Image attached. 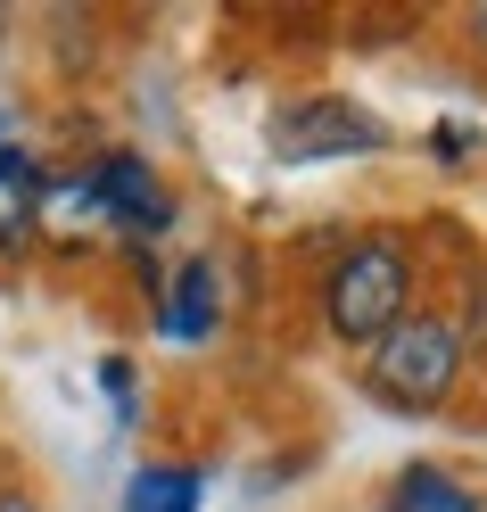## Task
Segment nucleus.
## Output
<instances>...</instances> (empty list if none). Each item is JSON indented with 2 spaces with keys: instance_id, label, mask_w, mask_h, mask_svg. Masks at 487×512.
Segmentation results:
<instances>
[{
  "instance_id": "nucleus-5",
  "label": "nucleus",
  "mask_w": 487,
  "mask_h": 512,
  "mask_svg": "<svg viewBox=\"0 0 487 512\" xmlns=\"http://www.w3.org/2000/svg\"><path fill=\"white\" fill-rule=\"evenodd\" d=\"M223 298H232L223 256H215V248H190V256H174V265L157 273L149 323H157V339H166V347H215V331H223Z\"/></svg>"
},
{
  "instance_id": "nucleus-8",
  "label": "nucleus",
  "mask_w": 487,
  "mask_h": 512,
  "mask_svg": "<svg viewBox=\"0 0 487 512\" xmlns=\"http://www.w3.org/2000/svg\"><path fill=\"white\" fill-rule=\"evenodd\" d=\"M372 512H487V496L463 471H446V463H405V471H388V488L372 496Z\"/></svg>"
},
{
  "instance_id": "nucleus-3",
  "label": "nucleus",
  "mask_w": 487,
  "mask_h": 512,
  "mask_svg": "<svg viewBox=\"0 0 487 512\" xmlns=\"http://www.w3.org/2000/svg\"><path fill=\"white\" fill-rule=\"evenodd\" d=\"M265 149L281 166H339V157L397 149V133H388V116L364 108L355 91H298V100H281L265 116Z\"/></svg>"
},
{
  "instance_id": "nucleus-13",
  "label": "nucleus",
  "mask_w": 487,
  "mask_h": 512,
  "mask_svg": "<svg viewBox=\"0 0 487 512\" xmlns=\"http://www.w3.org/2000/svg\"><path fill=\"white\" fill-rule=\"evenodd\" d=\"M463 42L487 58V0H479V9H463Z\"/></svg>"
},
{
  "instance_id": "nucleus-12",
  "label": "nucleus",
  "mask_w": 487,
  "mask_h": 512,
  "mask_svg": "<svg viewBox=\"0 0 487 512\" xmlns=\"http://www.w3.org/2000/svg\"><path fill=\"white\" fill-rule=\"evenodd\" d=\"M0 512H50L34 479H17V471H0Z\"/></svg>"
},
{
  "instance_id": "nucleus-9",
  "label": "nucleus",
  "mask_w": 487,
  "mask_h": 512,
  "mask_svg": "<svg viewBox=\"0 0 487 512\" xmlns=\"http://www.w3.org/2000/svg\"><path fill=\"white\" fill-rule=\"evenodd\" d=\"M91 380H100V397H108V422H116V430H141V422H149V413H141V405H149V380H141V364L124 356V347H108V356L91 364Z\"/></svg>"
},
{
  "instance_id": "nucleus-2",
  "label": "nucleus",
  "mask_w": 487,
  "mask_h": 512,
  "mask_svg": "<svg viewBox=\"0 0 487 512\" xmlns=\"http://www.w3.org/2000/svg\"><path fill=\"white\" fill-rule=\"evenodd\" d=\"M355 380H364V397H372L380 413H397V422H430V413H446L454 397H463V380H471L463 314L421 298L405 323L388 331L364 364H355Z\"/></svg>"
},
{
  "instance_id": "nucleus-6",
  "label": "nucleus",
  "mask_w": 487,
  "mask_h": 512,
  "mask_svg": "<svg viewBox=\"0 0 487 512\" xmlns=\"http://www.w3.org/2000/svg\"><path fill=\"white\" fill-rule=\"evenodd\" d=\"M42 157L25 149V141H0V256H25L42 240Z\"/></svg>"
},
{
  "instance_id": "nucleus-1",
  "label": "nucleus",
  "mask_w": 487,
  "mask_h": 512,
  "mask_svg": "<svg viewBox=\"0 0 487 512\" xmlns=\"http://www.w3.org/2000/svg\"><path fill=\"white\" fill-rule=\"evenodd\" d=\"M413 306H421V248H413V232H355V240H339V256L314 281V323H322L331 347H347L355 364H364Z\"/></svg>"
},
{
  "instance_id": "nucleus-7",
  "label": "nucleus",
  "mask_w": 487,
  "mask_h": 512,
  "mask_svg": "<svg viewBox=\"0 0 487 512\" xmlns=\"http://www.w3.org/2000/svg\"><path fill=\"white\" fill-rule=\"evenodd\" d=\"M199 504H207V463H182V455L133 463L116 496V512H199Z\"/></svg>"
},
{
  "instance_id": "nucleus-11",
  "label": "nucleus",
  "mask_w": 487,
  "mask_h": 512,
  "mask_svg": "<svg viewBox=\"0 0 487 512\" xmlns=\"http://www.w3.org/2000/svg\"><path fill=\"white\" fill-rule=\"evenodd\" d=\"M463 339H471V356H487V273H471V290H463Z\"/></svg>"
},
{
  "instance_id": "nucleus-4",
  "label": "nucleus",
  "mask_w": 487,
  "mask_h": 512,
  "mask_svg": "<svg viewBox=\"0 0 487 512\" xmlns=\"http://www.w3.org/2000/svg\"><path fill=\"white\" fill-rule=\"evenodd\" d=\"M83 190H91V207H100V232H116L124 248H149V240H166L174 223H182V199H174V182L149 166L141 149H100L91 166H75Z\"/></svg>"
},
{
  "instance_id": "nucleus-10",
  "label": "nucleus",
  "mask_w": 487,
  "mask_h": 512,
  "mask_svg": "<svg viewBox=\"0 0 487 512\" xmlns=\"http://www.w3.org/2000/svg\"><path fill=\"white\" fill-rule=\"evenodd\" d=\"M430 157H438V166H471V157H479V124L438 116V124H430Z\"/></svg>"
}]
</instances>
